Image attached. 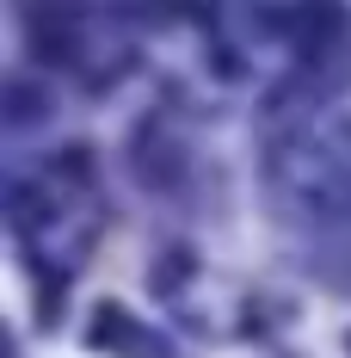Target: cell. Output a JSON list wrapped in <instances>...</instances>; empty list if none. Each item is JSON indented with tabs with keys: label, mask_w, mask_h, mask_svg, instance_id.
Here are the masks:
<instances>
[{
	"label": "cell",
	"mask_w": 351,
	"mask_h": 358,
	"mask_svg": "<svg viewBox=\"0 0 351 358\" xmlns=\"http://www.w3.org/2000/svg\"><path fill=\"white\" fill-rule=\"evenodd\" d=\"M93 346H105V352H117V358H167L160 340H154L148 327H136L117 303H99V315H93Z\"/></svg>",
	"instance_id": "cell-1"
},
{
	"label": "cell",
	"mask_w": 351,
	"mask_h": 358,
	"mask_svg": "<svg viewBox=\"0 0 351 358\" xmlns=\"http://www.w3.org/2000/svg\"><path fill=\"white\" fill-rule=\"evenodd\" d=\"M179 148H167L160 136H148V130H136V173L148 179V185H173L179 179Z\"/></svg>",
	"instance_id": "cell-2"
},
{
	"label": "cell",
	"mask_w": 351,
	"mask_h": 358,
	"mask_svg": "<svg viewBox=\"0 0 351 358\" xmlns=\"http://www.w3.org/2000/svg\"><path fill=\"white\" fill-rule=\"evenodd\" d=\"M37 93L31 87H25V80H13V87H6V117H13V124H25V117H37Z\"/></svg>",
	"instance_id": "cell-3"
},
{
	"label": "cell",
	"mask_w": 351,
	"mask_h": 358,
	"mask_svg": "<svg viewBox=\"0 0 351 358\" xmlns=\"http://www.w3.org/2000/svg\"><path fill=\"white\" fill-rule=\"evenodd\" d=\"M62 173H68V179H93V161H87V143H68V148H62Z\"/></svg>",
	"instance_id": "cell-4"
}]
</instances>
